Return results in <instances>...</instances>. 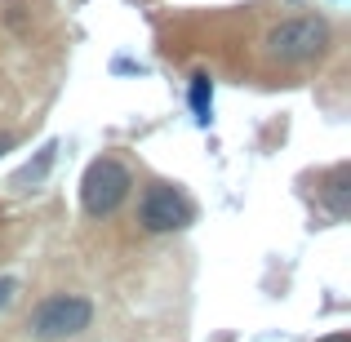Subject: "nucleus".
I'll use <instances>...</instances> for the list:
<instances>
[{
  "instance_id": "nucleus-1",
  "label": "nucleus",
  "mask_w": 351,
  "mask_h": 342,
  "mask_svg": "<svg viewBox=\"0 0 351 342\" xmlns=\"http://www.w3.org/2000/svg\"><path fill=\"white\" fill-rule=\"evenodd\" d=\"M329 49V23L316 14H302V18H285L280 27L267 32V53L285 67H298V62H311Z\"/></svg>"
},
{
  "instance_id": "nucleus-2",
  "label": "nucleus",
  "mask_w": 351,
  "mask_h": 342,
  "mask_svg": "<svg viewBox=\"0 0 351 342\" xmlns=\"http://www.w3.org/2000/svg\"><path fill=\"white\" fill-rule=\"evenodd\" d=\"M94 320V302L80 298V293H58V298H45L40 307L32 311V338L36 342H62V338H76L89 329Z\"/></svg>"
},
{
  "instance_id": "nucleus-3",
  "label": "nucleus",
  "mask_w": 351,
  "mask_h": 342,
  "mask_svg": "<svg viewBox=\"0 0 351 342\" xmlns=\"http://www.w3.org/2000/svg\"><path fill=\"white\" fill-rule=\"evenodd\" d=\"M129 187H134V178H129V169L112 156H103V160H94L85 169V178H80V205H85V214L94 218H107L120 209V200L129 196Z\"/></svg>"
},
{
  "instance_id": "nucleus-4",
  "label": "nucleus",
  "mask_w": 351,
  "mask_h": 342,
  "mask_svg": "<svg viewBox=\"0 0 351 342\" xmlns=\"http://www.w3.org/2000/svg\"><path fill=\"white\" fill-rule=\"evenodd\" d=\"M138 218H143L147 231H178L191 223V200L182 196L178 187H169V182H156L152 191L143 196V209H138Z\"/></svg>"
},
{
  "instance_id": "nucleus-5",
  "label": "nucleus",
  "mask_w": 351,
  "mask_h": 342,
  "mask_svg": "<svg viewBox=\"0 0 351 342\" xmlns=\"http://www.w3.org/2000/svg\"><path fill=\"white\" fill-rule=\"evenodd\" d=\"M325 205H329L334 218H343L351 209V169H347V164H338V169L325 178Z\"/></svg>"
},
{
  "instance_id": "nucleus-6",
  "label": "nucleus",
  "mask_w": 351,
  "mask_h": 342,
  "mask_svg": "<svg viewBox=\"0 0 351 342\" xmlns=\"http://www.w3.org/2000/svg\"><path fill=\"white\" fill-rule=\"evenodd\" d=\"M53 156H58V143H49V147H40V156H36L32 164H23V169L14 173V187H36V182L45 178V173L53 169Z\"/></svg>"
},
{
  "instance_id": "nucleus-7",
  "label": "nucleus",
  "mask_w": 351,
  "mask_h": 342,
  "mask_svg": "<svg viewBox=\"0 0 351 342\" xmlns=\"http://www.w3.org/2000/svg\"><path fill=\"white\" fill-rule=\"evenodd\" d=\"M191 107H196V120L209 125V76H196L191 80Z\"/></svg>"
},
{
  "instance_id": "nucleus-8",
  "label": "nucleus",
  "mask_w": 351,
  "mask_h": 342,
  "mask_svg": "<svg viewBox=\"0 0 351 342\" xmlns=\"http://www.w3.org/2000/svg\"><path fill=\"white\" fill-rule=\"evenodd\" d=\"M14 293H18V280H14V276H5V280H0V307H9Z\"/></svg>"
},
{
  "instance_id": "nucleus-9",
  "label": "nucleus",
  "mask_w": 351,
  "mask_h": 342,
  "mask_svg": "<svg viewBox=\"0 0 351 342\" xmlns=\"http://www.w3.org/2000/svg\"><path fill=\"white\" fill-rule=\"evenodd\" d=\"M320 342H351L347 334H329V338H320Z\"/></svg>"
},
{
  "instance_id": "nucleus-10",
  "label": "nucleus",
  "mask_w": 351,
  "mask_h": 342,
  "mask_svg": "<svg viewBox=\"0 0 351 342\" xmlns=\"http://www.w3.org/2000/svg\"><path fill=\"white\" fill-rule=\"evenodd\" d=\"M9 151V138H0V156H5Z\"/></svg>"
}]
</instances>
